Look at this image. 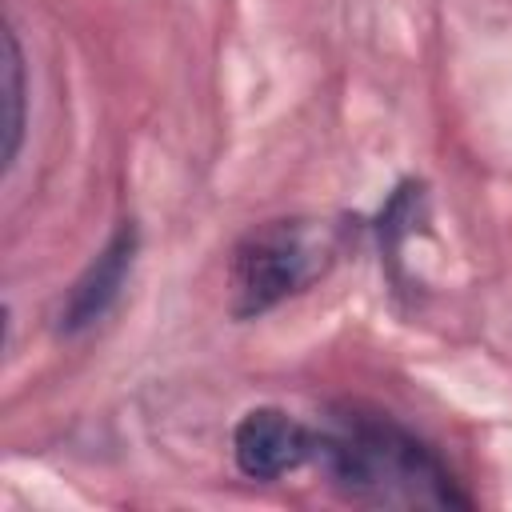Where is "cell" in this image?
I'll return each mask as SVG.
<instances>
[{
  "label": "cell",
  "instance_id": "1",
  "mask_svg": "<svg viewBox=\"0 0 512 512\" xmlns=\"http://www.w3.org/2000/svg\"><path fill=\"white\" fill-rule=\"evenodd\" d=\"M312 460L328 480L380 508H464L468 496L456 492L448 468L400 424L372 412H336L320 432H312Z\"/></svg>",
  "mask_w": 512,
  "mask_h": 512
},
{
  "label": "cell",
  "instance_id": "2",
  "mask_svg": "<svg viewBox=\"0 0 512 512\" xmlns=\"http://www.w3.org/2000/svg\"><path fill=\"white\" fill-rule=\"evenodd\" d=\"M340 236L324 220H268L248 232L228 268L232 316L248 320L304 292L336 260Z\"/></svg>",
  "mask_w": 512,
  "mask_h": 512
},
{
  "label": "cell",
  "instance_id": "3",
  "mask_svg": "<svg viewBox=\"0 0 512 512\" xmlns=\"http://www.w3.org/2000/svg\"><path fill=\"white\" fill-rule=\"evenodd\" d=\"M232 452L244 476L276 480L312 456V432L280 408H252L232 432Z\"/></svg>",
  "mask_w": 512,
  "mask_h": 512
},
{
  "label": "cell",
  "instance_id": "4",
  "mask_svg": "<svg viewBox=\"0 0 512 512\" xmlns=\"http://www.w3.org/2000/svg\"><path fill=\"white\" fill-rule=\"evenodd\" d=\"M132 260H136V224H120L108 236V244L96 252V260L80 272V280L68 288V296L60 304V332L76 336V332L92 328L96 320H104L108 308L120 300Z\"/></svg>",
  "mask_w": 512,
  "mask_h": 512
},
{
  "label": "cell",
  "instance_id": "5",
  "mask_svg": "<svg viewBox=\"0 0 512 512\" xmlns=\"http://www.w3.org/2000/svg\"><path fill=\"white\" fill-rule=\"evenodd\" d=\"M0 96H4V168H12L24 136V64H20V44L12 32H4V60H0Z\"/></svg>",
  "mask_w": 512,
  "mask_h": 512
}]
</instances>
